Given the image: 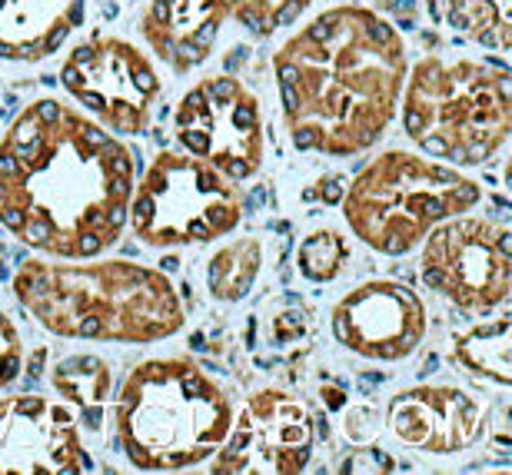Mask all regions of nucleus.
Instances as JSON below:
<instances>
[{
    "mask_svg": "<svg viewBox=\"0 0 512 475\" xmlns=\"http://www.w3.org/2000/svg\"><path fill=\"white\" fill-rule=\"evenodd\" d=\"M409 74L406 37L363 4H336L273 54L283 123L293 147L356 157L386 137Z\"/></svg>",
    "mask_w": 512,
    "mask_h": 475,
    "instance_id": "obj_2",
    "label": "nucleus"
},
{
    "mask_svg": "<svg viewBox=\"0 0 512 475\" xmlns=\"http://www.w3.org/2000/svg\"><path fill=\"white\" fill-rule=\"evenodd\" d=\"M220 4L227 10V20H237L250 37L270 40L280 30L293 27L313 0H220Z\"/></svg>",
    "mask_w": 512,
    "mask_h": 475,
    "instance_id": "obj_22",
    "label": "nucleus"
},
{
    "mask_svg": "<svg viewBox=\"0 0 512 475\" xmlns=\"http://www.w3.org/2000/svg\"><path fill=\"white\" fill-rule=\"evenodd\" d=\"M17 303L47 333L80 343L150 346L187 323L167 273L133 260H54L34 256L14 273Z\"/></svg>",
    "mask_w": 512,
    "mask_h": 475,
    "instance_id": "obj_3",
    "label": "nucleus"
},
{
    "mask_svg": "<svg viewBox=\"0 0 512 475\" xmlns=\"http://www.w3.org/2000/svg\"><path fill=\"white\" fill-rule=\"evenodd\" d=\"M173 137L180 150L230 180H250L263 167V113L243 80L210 74L197 80L173 110Z\"/></svg>",
    "mask_w": 512,
    "mask_h": 475,
    "instance_id": "obj_10",
    "label": "nucleus"
},
{
    "mask_svg": "<svg viewBox=\"0 0 512 475\" xmlns=\"http://www.w3.org/2000/svg\"><path fill=\"white\" fill-rule=\"evenodd\" d=\"M386 429L419 456H456L486 432V406L459 386H413L386 402Z\"/></svg>",
    "mask_w": 512,
    "mask_h": 475,
    "instance_id": "obj_14",
    "label": "nucleus"
},
{
    "mask_svg": "<svg viewBox=\"0 0 512 475\" xmlns=\"http://www.w3.org/2000/svg\"><path fill=\"white\" fill-rule=\"evenodd\" d=\"M94 469L67 402L37 392L0 396V475H84Z\"/></svg>",
    "mask_w": 512,
    "mask_h": 475,
    "instance_id": "obj_12",
    "label": "nucleus"
},
{
    "mask_svg": "<svg viewBox=\"0 0 512 475\" xmlns=\"http://www.w3.org/2000/svg\"><path fill=\"white\" fill-rule=\"evenodd\" d=\"M336 343L373 363H403L419 349L429 329L426 303L416 289L396 280L353 286L330 309Z\"/></svg>",
    "mask_w": 512,
    "mask_h": 475,
    "instance_id": "obj_13",
    "label": "nucleus"
},
{
    "mask_svg": "<svg viewBox=\"0 0 512 475\" xmlns=\"http://www.w3.org/2000/svg\"><path fill=\"white\" fill-rule=\"evenodd\" d=\"M133 183L127 143L54 97L27 103L0 137V226L37 256L90 260L117 246Z\"/></svg>",
    "mask_w": 512,
    "mask_h": 475,
    "instance_id": "obj_1",
    "label": "nucleus"
},
{
    "mask_svg": "<svg viewBox=\"0 0 512 475\" xmlns=\"http://www.w3.org/2000/svg\"><path fill=\"white\" fill-rule=\"evenodd\" d=\"M87 0H0V60L40 64L84 24Z\"/></svg>",
    "mask_w": 512,
    "mask_h": 475,
    "instance_id": "obj_16",
    "label": "nucleus"
},
{
    "mask_svg": "<svg viewBox=\"0 0 512 475\" xmlns=\"http://www.w3.org/2000/svg\"><path fill=\"white\" fill-rule=\"evenodd\" d=\"M509 339H512V319L509 313H499L486 323H476L469 329H459L449 346V363L463 369L466 376L493 382L499 389L512 386L509 369Z\"/></svg>",
    "mask_w": 512,
    "mask_h": 475,
    "instance_id": "obj_17",
    "label": "nucleus"
},
{
    "mask_svg": "<svg viewBox=\"0 0 512 475\" xmlns=\"http://www.w3.org/2000/svg\"><path fill=\"white\" fill-rule=\"evenodd\" d=\"M313 442L310 409L283 389H260L233 416L210 469L217 475H296L310 466Z\"/></svg>",
    "mask_w": 512,
    "mask_h": 475,
    "instance_id": "obj_11",
    "label": "nucleus"
},
{
    "mask_svg": "<svg viewBox=\"0 0 512 475\" xmlns=\"http://www.w3.org/2000/svg\"><path fill=\"white\" fill-rule=\"evenodd\" d=\"M350 260L353 246L333 226H320V230L306 233L300 240V250H296V270L310 283H333Z\"/></svg>",
    "mask_w": 512,
    "mask_h": 475,
    "instance_id": "obj_21",
    "label": "nucleus"
},
{
    "mask_svg": "<svg viewBox=\"0 0 512 475\" xmlns=\"http://www.w3.org/2000/svg\"><path fill=\"white\" fill-rule=\"evenodd\" d=\"M380 422H383V412L376 406H353V409H346L343 429L353 442H370L376 432H380Z\"/></svg>",
    "mask_w": 512,
    "mask_h": 475,
    "instance_id": "obj_24",
    "label": "nucleus"
},
{
    "mask_svg": "<svg viewBox=\"0 0 512 475\" xmlns=\"http://www.w3.org/2000/svg\"><path fill=\"white\" fill-rule=\"evenodd\" d=\"M263 270V243L256 236H237L223 243L207 263V286L220 303H240L256 286Z\"/></svg>",
    "mask_w": 512,
    "mask_h": 475,
    "instance_id": "obj_20",
    "label": "nucleus"
},
{
    "mask_svg": "<svg viewBox=\"0 0 512 475\" xmlns=\"http://www.w3.org/2000/svg\"><path fill=\"white\" fill-rule=\"evenodd\" d=\"M399 113L419 153L453 167H483L512 133V77L499 60L423 57L409 64Z\"/></svg>",
    "mask_w": 512,
    "mask_h": 475,
    "instance_id": "obj_5",
    "label": "nucleus"
},
{
    "mask_svg": "<svg viewBox=\"0 0 512 475\" xmlns=\"http://www.w3.org/2000/svg\"><path fill=\"white\" fill-rule=\"evenodd\" d=\"M483 187L459 167L413 150H386L356 173L343 220L380 256H406L449 216L476 210Z\"/></svg>",
    "mask_w": 512,
    "mask_h": 475,
    "instance_id": "obj_6",
    "label": "nucleus"
},
{
    "mask_svg": "<svg viewBox=\"0 0 512 475\" xmlns=\"http://www.w3.org/2000/svg\"><path fill=\"white\" fill-rule=\"evenodd\" d=\"M247 216L240 183L183 150H163L133 183V236L150 250L213 243L233 233Z\"/></svg>",
    "mask_w": 512,
    "mask_h": 475,
    "instance_id": "obj_7",
    "label": "nucleus"
},
{
    "mask_svg": "<svg viewBox=\"0 0 512 475\" xmlns=\"http://www.w3.org/2000/svg\"><path fill=\"white\" fill-rule=\"evenodd\" d=\"M60 87L117 137H140L160 100V74L137 44L90 34L60 64Z\"/></svg>",
    "mask_w": 512,
    "mask_h": 475,
    "instance_id": "obj_9",
    "label": "nucleus"
},
{
    "mask_svg": "<svg viewBox=\"0 0 512 475\" xmlns=\"http://www.w3.org/2000/svg\"><path fill=\"white\" fill-rule=\"evenodd\" d=\"M429 17L453 30L456 37L506 57L512 50L509 0H429Z\"/></svg>",
    "mask_w": 512,
    "mask_h": 475,
    "instance_id": "obj_18",
    "label": "nucleus"
},
{
    "mask_svg": "<svg viewBox=\"0 0 512 475\" xmlns=\"http://www.w3.org/2000/svg\"><path fill=\"white\" fill-rule=\"evenodd\" d=\"M419 276L446 303L466 313L503 309L512 293V233L489 216H449L429 230Z\"/></svg>",
    "mask_w": 512,
    "mask_h": 475,
    "instance_id": "obj_8",
    "label": "nucleus"
},
{
    "mask_svg": "<svg viewBox=\"0 0 512 475\" xmlns=\"http://www.w3.org/2000/svg\"><path fill=\"white\" fill-rule=\"evenodd\" d=\"M233 396L193 356L133 366L114 402V436L143 472H180L207 462L233 426Z\"/></svg>",
    "mask_w": 512,
    "mask_h": 475,
    "instance_id": "obj_4",
    "label": "nucleus"
},
{
    "mask_svg": "<svg viewBox=\"0 0 512 475\" xmlns=\"http://www.w3.org/2000/svg\"><path fill=\"white\" fill-rule=\"evenodd\" d=\"M20 369H24V343H20V333L10 323V316L0 309V392L14 386Z\"/></svg>",
    "mask_w": 512,
    "mask_h": 475,
    "instance_id": "obj_23",
    "label": "nucleus"
},
{
    "mask_svg": "<svg viewBox=\"0 0 512 475\" xmlns=\"http://www.w3.org/2000/svg\"><path fill=\"white\" fill-rule=\"evenodd\" d=\"M50 386L57 389V396L67 402L70 409L100 412L104 402L114 392V373L100 356L94 353H74L60 356L54 369H50Z\"/></svg>",
    "mask_w": 512,
    "mask_h": 475,
    "instance_id": "obj_19",
    "label": "nucleus"
},
{
    "mask_svg": "<svg viewBox=\"0 0 512 475\" xmlns=\"http://www.w3.org/2000/svg\"><path fill=\"white\" fill-rule=\"evenodd\" d=\"M227 24V10L220 0H147L137 20V30L150 54L170 74H190L207 64Z\"/></svg>",
    "mask_w": 512,
    "mask_h": 475,
    "instance_id": "obj_15",
    "label": "nucleus"
}]
</instances>
